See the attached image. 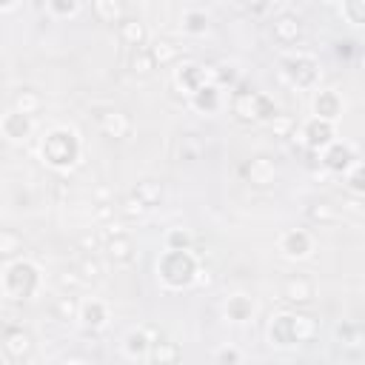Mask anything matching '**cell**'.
<instances>
[{
  "label": "cell",
  "instance_id": "obj_31",
  "mask_svg": "<svg viewBox=\"0 0 365 365\" xmlns=\"http://www.w3.org/2000/svg\"><path fill=\"white\" fill-rule=\"evenodd\" d=\"M54 317L60 319V322H74L77 317H80V299L71 294V291H63V297H57L54 299Z\"/></svg>",
  "mask_w": 365,
  "mask_h": 365
},
{
  "label": "cell",
  "instance_id": "obj_19",
  "mask_svg": "<svg viewBox=\"0 0 365 365\" xmlns=\"http://www.w3.org/2000/svg\"><path fill=\"white\" fill-rule=\"evenodd\" d=\"M222 314H225L228 322L245 325V322H251V319L257 317V302H254L248 294H231V297L225 299V305H222Z\"/></svg>",
  "mask_w": 365,
  "mask_h": 365
},
{
  "label": "cell",
  "instance_id": "obj_26",
  "mask_svg": "<svg viewBox=\"0 0 365 365\" xmlns=\"http://www.w3.org/2000/svg\"><path fill=\"white\" fill-rule=\"evenodd\" d=\"M26 254V240L14 228H0V259H17Z\"/></svg>",
  "mask_w": 365,
  "mask_h": 365
},
{
  "label": "cell",
  "instance_id": "obj_8",
  "mask_svg": "<svg viewBox=\"0 0 365 365\" xmlns=\"http://www.w3.org/2000/svg\"><path fill=\"white\" fill-rule=\"evenodd\" d=\"M0 345H3V354L9 359H14V362H23V359H29L34 354V336L23 325H6Z\"/></svg>",
  "mask_w": 365,
  "mask_h": 365
},
{
  "label": "cell",
  "instance_id": "obj_27",
  "mask_svg": "<svg viewBox=\"0 0 365 365\" xmlns=\"http://www.w3.org/2000/svg\"><path fill=\"white\" fill-rule=\"evenodd\" d=\"M148 211L151 208H157L160 202H163V197H165V191H163V182L160 180H140L137 185H134V191H131Z\"/></svg>",
  "mask_w": 365,
  "mask_h": 365
},
{
  "label": "cell",
  "instance_id": "obj_14",
  "mask_svg": "<svg viewBox=\"0 0 365 365\" xmlns=\"http://www.w3.org/2000/svg\"><path fill=\"white\" fill-rule=\"evenodd\" d=\"M277 248L285 259H305L314 251V237L305 228H288V231H282Z\"/></svg>",
  "mask_w": 365,
  "mask_h": 365
},
{
  "label": "cell",
  "instance_id": "obj_44",
  "mask_svg": "<svg viewBox=\"0 0 365 365\" xmlns=\"http://www.w3.org/2000/svg\"><path fill=\"white\" fill-rule=\"evenodd\" d=\"M94 220L97 222H111L114 220V202H108V200H100V202H94Z\"/></svg>",
  "mask_w": 365,
  "mask_h": 365
},
{
  "label": "cell",
  "instance_id": "obj_49",
  "mask_svg": "<svg viewBox=\"0 0 365 365\" xmlns=\"http://www.w3.org/2000/svg\"><path fill=\"white\" fill-rule=\"evenodd\" d=\"M319 3H322L325 9H339V3H342V0H319Z\"/></svg>",
  "mask_w": 365,
  "mask_h": 365
},
{
  "label": "cell",
  "instance_id": "obj_45",
  "mask_svg": "<svg viewBox=\"0 0 365 365\" xmlns=\"http://www.w3.org/2000/svg\"><path fill=\"white\" fill-rule=\"evenodd\" d=\"M240 359H242V354L234 351V348H222V351H217V362H240Z\"/></svg>",
  "mask_w": 365,
  "mask_h": 365
},
{
  "label": "cell",
  "instance_id": "obj_5",
  "mask_svg": "<svg viewBox=\"0 0 365 365\" xmlns=\"http://www.w3.org/2000/svg\"><path fill=\"white\" fill-rule=\"evenodd\" d=\"M231 114L242 125H257V123H268L277 114V106L268 94L248 86H237L231 94Z\"/></svg>",
  "mask_w": 365,
  "mask_h": 365
},
{
  "label": "cell",
  "instance_id": "obj_28",
  "mask_svg": "<svg viewBox=\"0 0 365 365\" xmlns=\"http://www.w3.org/2000/svg\"><path fill=\"white\" fill-rule=\"evenodd\" d=\"M305 214H308V220H311L314 225H334V222L339 220V208H336L331 200H314V202L305 208Z\"/></svg>",
  "mask_w": 365,
  "mask_h": 365
},
{
  "label": "cell",
  "instance_id": "obj_7",
  "mask_svg": "<svg viewBox=\"0 0 365 365\" xmlns=\"http://www.w3.org/2000/svg\"><path fill=\"white\" fill-rule=\"evenodd\" d=\"M291 140L297 143H302L308 151H319V148H325L331 140H336V131H334V123H328V120H319V117H311L299 131L294 128V134H291Z\"/></svg>",
  "mask_w": 365,
  "mask_h": 365
},
{
  "label": "cell",
  "instance_id": "obj_15",
  "mask_svg": "<svg viewBox=\"0 0 365 365\" xmlns=\"http://www.w3.org/2000/svg\"><path fill=\"white\" fill-rule=\"evenodd\" d=\"M271 34H274V40H277L279 46H297V43L302 40V34H305V26H302V20H299L297 14L282 11V14L274 17V23H271Z\"/></svg>",
  "mask_w": 365,
  "mask_h": 365
},
{
  "label": "cell",
  "instance_id": "obj_20",
  "mask_svg": "<svg viewBox=\"0 0 365 365\" xmlns=\"http://www.w3.org/2000/svg\"><path fill=\"white\" fill-rule=\"evenodd\" d=\"M77 319L83 322L86 331H103V328L108 325L111 314H108V305H106L103 299L88 297V299L80 302V317H77Z\"/></svg>",
  "mask_w": 365,
  "mask_h": 365
},
{
  "label": "cell",
  "instance_id": "obj_38",
  "mask_svg": "<svg viewBox=\"0 0 365 365\" xmlns=\"http://www.w3.org/2000/svg\"><path fill=\"white\" fill-rule=\"evenodd\" d=\"M336 336L342 339L345 348H362V342H365V334H362L359 325H339L336 328Z\"/></svg>",
  "mask_w": 365,
  "mask_h": 365
},
{
  "label": "cell",
  "instance_id": "obj_35",
  "mask_svg": "<svg viewBox=\"0 0 365 365\" xmlns=\"http://www.w3.org/2000/svg\"><path fill=\"white\" fill-rule=\"evenodd\" d=\"M342 177H345V185H348V191H351L354 197H362V194H365V171H362V163H359V160H354V163L342 171Z\"/></svg>",
  "mask_w": 365,
  "mask_h": 365
},
{
  "label": "cell",
  "instance_id": "obj_43",
  "mask_svg": "<svg viewBox=\"0 0 365 365\" xmlns=\"http://www.w3.org/2000/svg\"><path fill=\"white\" fill-rule=\"evenodd\" d=\"M120 211H123L125 217H131V220H134V217H143L148 208H145V205H143V202H140L134 194H128V197L120 202Z\"/></svg>",
  "mask_w": 365,
  "mask_h": 365
},
{
  "label": "cell",
  "instance_id": "obj_21",
  "mask_svg": "<svg viewBox=\"0 0 365 365\" xmlns=\"http://www.w3.org/2000/svg\"><path fill=\"white\" fill-rule=\"evenodd\" d=\"M188 106H191L197 114H214V111H220V106H222V88L214 86V83H202L194 94H188Z\"/></svg>",
  "mask_w": 365,
  "mask_h": 365
},
{
  "label": "cell",
  "instance_id": "obj_24",
  "mask_svg": "<svg viewBox=\"0 0 365 365\" xmlns=\"http://www.w3.org/2000/svg\"><path fill=\"white\" fill-rule=\"evenodd\" d=\"M148 51H151L157 68H168V66H177L180 63V46L174 40H168V37H157L148 46Z\"/></svg>",
  "mask_w": 365,
  "mask_h": 365
},
{
  "label": "cell",
  "instance_id": "obj_47",
  "mask_svg": "<svg viewBox=\"0 0 365 365\" xmlns=\"http://www.w3.org/2000/svg\"><path fill=\"white\" fill-rule=\"evenodd\" d=\"M336 54H339V57H351V54H354V43H351V40L336 43Z\"/></svg>",
  "mask_w": 365,
  "mask_h": 365
},
{
  "label": "cell",
  "instance_id": "obj_42",
  "mask_svg": "<svg viewBox=\"0 0 365 365\" xmlns=\"http://www.w3.org/2000/svg\"><path fill=\"white\" fill-rule=\"evenodd\" d=\"M191 245H194V240L185 228H171L165 234V248H191Z\"/></svg>",
  "mask_w": 365,
  "mask_h": 365
},
{
  "label": "cell",
  "instance_id": "obj_48",
  "mask_svg": "<svg viewBox=\"0 0 365 365\" xmlns=\"http://www.w3.org/2000/svg\"><path fill=\"white\" fill-rule=\"evenodd\" d=\"M17 3H20V0H0V11H11Z\"/></svg>",
  "mask_w": 365,
  "mask_h": 365
},
{
  "label": "cell",
  "instance_id": "obj_22",
  "mask_svg": "<svg viewBox=\"0 0 365 365\" xmlns=\"http://www.w3.org/2000/svg\"><path fill=\"white\" fill-rule=\"evenodd\" d=\"M117 37H120L123 46L140 48V46L148 43V26H145L140 17H123V20L117 23Z\"/></svg>",
  "mask_w": 365,
  "mask_h": 365
},
{
  "label": "cell",
  "instance_id": "obj_16",
  "mask_svg": "<svg viewBox=\"0 0 365 365\" xmlns=\"http://www.w3.org/2000/svg\"><path fill=\"white\" fill-rule=\"evenodd\" d=\"M174 88L180 94H194L202 83H205V71H202V63H194V60H185V63H177L174 68V77H171Z\"/></svg>",
  "mask_w": 365,
  "mask_h": 365
},
{
  "label": "cell",
  "instance_id": "obj_3",
  "mask_svg": "<svg viewBox=\"0 0 365 365\" xmlns=\"http://www.w3.org/2000/svg\"><path fill=\"white\" fill-rule=\"evenodd\" d=\"M200 257L194 248H165L157 259V277L168 291H185L197 282Z\"/></svg>",
  "mask_w": 365,
  "mask_h": 365
},
{
  "label": "cell",
  "instance_id": "obj_36",
  "mask_svg": "<svg viewBox=\"0 0 365 365\" xmlns=\"http://www.w3.org/2000/svg\"><path fill=\"white\" fill-rule=\"evenodd\" d=\"M339 11L351 26H362L365 23V0H342Z\"/></svg>",
  "mask_w": 365,
  "mask_h": 365
},
{
  "label": "cell",
  "instance_id": "obj_17",
  "mask_svg": "<svg viewBox=\"0 0 365 365\" xmlns=\"http://www.w3.org/2000/svg\"><path fill=\"white\" fill-rule=\"evenodd\" d=\"M103 251H106V257H108L114 265H131V262L137 259V248H134V240H131L125 231L106 237V242H103Z\"/></svg>",
  "mask_w": 365,
  "mask_h": 365
},
{
  "label": "cell",
  "instance_id": "obj_2",
  "mask_svg": "<svg viewBox=\"0 0 365 365\" xmlns=\"http://www.w3.org/2000/svg\"><path fill=\"white\" fill-rule=\"evenodd\" d=\"M83 157V140L71 125H54L40 140V160L54 171H71Z\"/></svg>",
  "mask_w": 365,
  "mask_h": 365
},
{
  "label": "cell",
  "instance_id": "obj_29",
  "mask_svg": "<svg viewBox=\"0 0 365 365\" xmlns=\"http://www.w3.org/2000/svg\"><path fill=\"white\" fill-rule=\"evenodd\" d=\"M180 356H182V351H180L177 342L163 339V336H157V339L151 342V351H148V359H151V362L165 365V362H180Z\"/></svg>",
  "mask_w": 365,
  "mask_h": 365
},
{
  "label": "cell",
  "instance_id": "obj_11",
  "mask_svg": "<svg viewBox=\"0 0 365 365\" xmlns=\"http://www.w3.org/2000/svg\"><path fill=\"white\" fill-rule=\"evenodd\" d=\"M31 134H34V117L20 114V111H14V108L0 117V137H3V140L14 143V145H23V143L31 140Z\"/></svg>",
  "mask_w": 365,
  "mask_h": 365
},
{
  "label": "cell",
  "instance_id": "obj_18",
  "mask_svg": "<svg viewBox=\"0 0 365 365\" xmlns=\"http://www.w3.org/2000/svg\"><path fill=\"white\" fill-rule=\"evenodd\" d=\"M157 336H160V334H157V328H151V325H143V328L128 331V336H125V342H123L125 356H128V359H148L151 342H154Z\"/></svg>",
  "mask_w": 365,
  "mask_h": 365
},
{
  "label": "cell",
  "instance_id": "obj_30",
  "mask_svg": "<svg viewBox=\"0 0 365 365\" xmlns=\"http://www.w3.org/2000/svg\"><path fill=\"white\" fill-rule=\"evenodd\" d=\"M11 108L20 111V114L34 117V114L43 108V97H40V91H34V88H20V91L11 97Z\"/></svg>",
  "mask_w": 365,
  "mask_h": 365
},
{
  "label": "cell",
  "instance_id": "obj_23",
  "mask_svg": "<svg viewBox=\"0 0 365 365\" xmlns=\"http://www.w3.org/2000/svg\"><path fill=\"white\" fill-rule=\"evenodd\" d=\"M311 108H314V117L334 123V120L342 114V97H339L334 88H319V91L314 94Z\"/></svg>",
  "mask_w": 365,
  "mask_h": 365
},
{
  "label": "cell",
  "instance_id": "obj_12",
  "mask_svg": "<svg viewBox=\"0 0 365 365\" xmlns=\"http://www.w3.org/2000/svg\"><path fill=\"white\" fill-rule=\"evenodd\" d=\"M314 297H317V285H314L311 277H305V274H288L282 279V299L288 305L305 308V305L314 302Z\"/></svg>",
  "mask_w": 365,
  "mask_h": 365
},
{
  "label": "cell",
  "instance_id": "obj_33",
  "mask_svg": "<svg viewBox=\"0 0 365 365\" xmlns=\"http://www.w3.org/2000/svg\"><path fill=\"white\" fill-rule=\"evenodd\" d=\"M154 57L148 51V46H140V48H131V57H128V71L137 74V77H148L154 71Z\"/></svg>",
  "mask_w": 365,
  "mask_h": 365
},
{
  "label": "cell",
  "instance_id": "obj_32",
  "mask_svg": "<svg viewBox=\"0 0 365 365\" xmlns=\"http://www.w3.org/2000/svg\"><path fill=\"white\" fill-rule=\"evenodd\" d=\"M208 26H211V20H208V14H205L202 9H188V11H182V31H185V34L202 37V34L208 31Z\"/></svg>",
  "mask_w": 365,
  "mask_h": 365
},
{
  "label": "cell",
  "instance_id": "obj_9",
  "mask_svg": "<svg viewBox=\"0 0 365 365\" xmlns=\"http://www.w3.org/2000/svg\"><path fill=\"white\" fill-rule=\"evenodd\" d=\"M319 154V165L328 171V174H342L354 160H356V148L345 140H331L325 148L317 151Z\"/></svg>",
  "mask_w": 365,
  "mask_h": 365
},
{
  "label": "cell",
  "instance_id": "obj_34",
  "mask_svg": "<svg viewBox=\"0 0 365 365\" xmlns=\"http://www.w3.org/2000/svg\"><path fill=\"white\" fill-rule=\"evenodd\" d=\"M77 271H80V277H83L86 285H88V282L103 279V274H106V262L100 259V254H83V259L77 262Z\"/></svg>",
  "mask_w": 365,
  "mask_h": 365
},
{
  "label": "cell",
  "instance_id": "obj_50",
  "mask_svg": "<svg viewBox=\"0 0 365 365\" xmlns=\"http://www.w3.org/2000/svg\"><path fill=\"white\" fill-rule=\"evenodd\" d=\"M0 154H3V143H0Z\"/></svg>",
  "mask_w": 365,
  "mask_h": 365
},
{
  "label": "cell",
  "instance_id": "obj_39",
  "mask_svg": "<svg viewBox=\"0 0 365 365\" xmlns=\"http://www.w3.org/2000/svg\"><path fill=\"white\" fill-rule=\"evenodd\" d=\"M57 285H60L63 291H71V294H74V291H80V288L86 285V279L80 277L77 268H66V271L57 274Z\"/></svg>",
  "mask_w": 365,
  "mask_h": 365
},
{
  "label": "cell",
  "instance_id": "obj_1",
  "mask_svg": "<svg viewBox=\"0 0 365 365\" xmlns=\"http://www.w3.org/2000/svg\"><path fill=\"white\" fill-rule=\"evenodd\" d=\"M319 336V322L305 311H277L268 319V342L274 348H294L314 342Z\"/></svg>",
  "mask_w": 365,
  "mask_h": 365
},
{
  "label": "cell",
  "instance_id": "obj_6",
  "mask_svg": "<svg viewBox=\"0 0 365 365\" xmlns=\"http://www.w3.org/2000/svg\"><path fill=\"white\" fill-rule=\"evenodd\" d=\"M279 71H282L285 83L294 86V88H314L317 80H319V63L311 54H302V51L285 54L279 60Z\"/></svg>",
  "mask_w": 365,
  "mask_h": 365
},
{
  "label": "cell",
  "instance_id": "obj_13",
  "mask_svg": "<svg viewBox=\"0 0 365 365\" xmlns=\"http://www.w3.org/2000/svg\"><path fill=\"white\" fill-rule=\"evenodd\" d=\"M277 174H279L277 163H274L271 157H265V154L251 157V160L242 165V177H245V182L254 185V188H271V185L277 182Z\"/></svg>",
  "mask_w": 365,
  "mask_h": 365
},
{
  "label": "cell",
  "instance_id": "obj_37",
  "mask_svg": "<svg viewBox=\"0 0 365 365\" xmlns=\"http://www.w3.org/2000/svg\"><path fill=\"white\" fill-rule=\"evenodd\" d=\"M268 128H271L274 137H291L294 128H297V123H294L291 114H279V111H277V114L268 120Z\"/></svg>",
  "mask_w": 365,
  "mask_h": 365
},
{
  "label": "cell",
  "instance_id": "obj_41",
  "mask_svg": "<svg viewBox=\"0 0 365 365\" xmlns=\"http://www.w3.org/2000/svg\"><path fill=\"white\" fill-rule=\"evenodd\" d=\"M103 242H106V237H103L100 231H83L80 240H77V245H80L86 254H97V251H103Z\"/></svg>",
  "mask_w": 365,
  "mask_h": 365
},
{
  "label": "cell",
  "instance_id": "obj_10",
  "mask_svg": "<svg viewBox=\"0 0 365 365\" xmlns=\"http://www.w3.org/2000/svg\"><path fill=\"white\" fill-rule=\"evenodd\" d=\"M97 128L106 140H125L134 131V120L123 108H106L97 114Z\"/></svg>",
  "mask_w": 365,
  "mask_h": 365
},
{
  "label": "cell",
  "instance_id": "obj_40",
  "mask_svg": "<svg viewBox=\"0 0 365 365\" xmlns=\"http://www.w3.org/2000/svg\"><path fill=\"white\" fill-rule=\"evenodd\" d=\"M46 6L54 17H74L80 11V0H46Z\"/></svg>",
  "mask_w": 365,
  "mask_h": 365
},
{
  "label": "cell",
  "instance_id": "obj_25",
  "mask_svg": "<svg viewBox=\"0 0 365 365\" xmlns=\"http://www.w3.org/2000/svg\"><path fill=\"white\" fill-rule=\"evenodd\" d=\"M91 14L103 26H117L125 17V6L123 0H91Z\"/></svg>",
  "mask_w": 365,
  "mask_h": 365
},
{
  "label": "cell",
  "instance_id": "obj_46",
  "mask_svg": "<svg viewBox=\"0 0 365 365\" xmlns=\"http://www.w3.org/2000/svg\"><path fill=\"white\" fill-rule=\"evenodd\" d=\"M240 3H242V9H248V11H254V14H257V11L268 9V3H271V0H240Z\"/></svg>",
  "mask_w": 365,
  "mask_h": 365
},
{
  "label": "cell",
  "instance_id": "obj_4",
  "mask_svg": "<svg viewBox=\"0 0 365 365\" xmlns=\"http://www.w3.org/2000/svg\"><path fill=\"white\" fill-rule=\"evenodd\" d=\"M40 282H43V277H40L37 262H31L26 257L9 259L0 274V291L9 302H29L40 291Z\"/></svg>",
  "mask_w": 365,
  "mask_h": 365
}]
</instances>
